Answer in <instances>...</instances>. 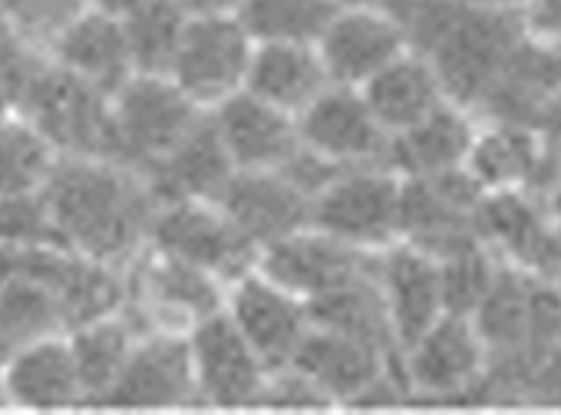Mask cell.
Instances as JSON below:
<instances>
[{"label": "cell", "mask_w": 561, "mask_h": 415, "mask_svg": "<svg viewBox=\"0 0 561 415\" xmlns=\"http://www.w3.org/2000/svg\"><path fill=\"white\" fill-rule=\"evenodd\" d=\"M57 64L83 77L87 83L100 87L106 96H116L133 77V54L126 41V27L119 18L83 11L57 41H54Z\"/></svg>", "instance_id": "cell-20"}, {"label": "cell", "mask_w": 561, "mask_h": 415, "mask_svg": "<svg viewBox=\"0 0 561 415\" xmlns=\"http://www.w3.org/2000/svg\"><path fill=\"white\" fill-rule=\"evenodd\" d=\"M228 313L271 372L291 366L305 333L311 330L308 300L271 280L261 267L234 280Z\"/></svg>", "instance_id": "cell-9"}, {"label": "cell", "mask_w": 561, "mask_h": 415, "mask_svg": "<svg viewBox=\"0 0 561 415\" xmlns=\"http://www.w3.org/2000/svg\"><path fill=\"white\" fill-rule=\"evenodd\" d=\"M472 178L482 185H512L528 175L535 146L525 132H492L472 146Z\"/></svg>", "instance_id": "cell-30"}, {"label": "cell", "mask_w": 561, "mask_h": 415, "mask_svg": "<svg viewBox=\"0 0 561 415\" xmlns=\"http://www.w3.org/2000/svg\"><path fill=\"white\" fill-rule=\"evenodd\" d=\"M87 0H0L4 14L31 44L54 47V41L83 14Z\"/></svg>", "instance_id": "cell-33"}, {"label": "cell", "mask_w": 561, "mask_h": 415, "mask_svg": "<svg viewBox=\"0 0 561 415\" xmlns=\"http://www.w3.org/2000/svg\"><path fill=\"white\" fill-rule=\"evenodd\" d=\"M238 172H277L301 152L298 116L241 90L211 113Z\"/></svg>", "instance_id": "cell-13"}, {"label": "cell", "mask_w": 561, "mask_h": 415, "mask_svg": "<svg viewBox=\"0 0 561 415\" xmlns=\"http://www.w3.org/2000/svg\"><path fill=\"white\" fill-rule=\"evenodd\" d=\"M188 18H238L244 0H179Z\"/></svg>", "instance_id": "cell-34"}, {"label": "cell", "mask_w": 561, "mask_h": 415, "mask_svg": "<svg viewBox=\"0 0 561 415\" xmlns=\"http://www.w3.org/2000/svg\"><path fill=\"white\" fill-rule=\"evenodd\" d=\"M188 346L195 385L205 402L225 408L261 402L271 369L248 343V336L238 330L228 310L195 323L188 333Z\"/></svg>", "instance_id": "cell-8"}, {"label": "cell", "mask_w": 561, "mask_h": 415, "mask_svg": "<svg viewBox=\"0 0 561 415\" xmlns=\"http://www.w3.org/2000/svg\"><path fill=\"white\" fill-rule=\"evenodd\" d=\"M64 326L60 303L54 290H47L37 280H14L0 287V339L8 349H21L27 343H37Z\"/></svg>", "instance_id": "cell-29"}, {"label": "cell", "mask_w": 561, "mask_h": 415, "mask_svg": "<svg viewBox=\"0 0 561 415\" xmlns=\"http://www.w3.org/2000/svg\"><path fill=\"white\" fill-rule=\"evenodd\" d=\"M188 21L192 18L179 0H142L129 18H123L136 73L169 77Z\"/></svg>", "instance_id": "cell-27"}, {"label": "cell", "mask_w": 561, "mask_h": 415, "mask_svg": "<svg viewBox=\"0 0 561 415\" xmlns=\"http://www.w3.org/2000/svg\"><path fill=\"white\" fill-rule=\"evenodd\" d=\"M374 116L390 136H400L446 106V83L439 70L416 54H403L383 67L367 87H360Z\"/></svg>", "instance_id": "cell-22"}, {"label": "cell", "mask_w": 561, "mask_h": 415, "mask_svg": "<svg viewBox=\"0 0 561 415\" xmlns=\"http://www.w3.org/2000/svg\"><path fill=\"white\" fill-rule=\"evenodd\" d=\"M113 116L126 162L149 172L205 119V109L172 77L136 73L113 96Z\"/></svg>", "instance_id": "cell-3"}, {"label": "cell", "mask_w": 561, "mask_h": 415, "mask_svg": "<svg viewBox=\"0 0 561 415\" xmlns=\"http://www.w3.org/2000/svg\"><path fill=\"white\" fill-rule=\"evenodd\" d=\"M383 353L387 349H380L367 339L311 323L291 366L301 369L308 379H314L331 399L354 402L387 372Z\"/></svg>", "instance_id": "cell-19"}, {"label": "cell", "mask_w": 561, "mask_h": 415, "mask_svg": "<svg viewBox=\"0 0 561 415\" xmlns=\"http://www.w3.org/2000/svg\"><path fill=\"white\" fill-rule=\"evenodd\" d=\"M328 87L331 77L314 44H254L244 90L257 100L301 116Z\"/></svg>", "instance_id": "cell-21"}, {"label": "cell", "mask_w": 561, "mask_h": 415, "mask_svg": "<svg viewBox=\"0 0 561 415\" xmlns=\"http://www.w3.org/2000/svg\"><path fill=\"white\" fill-rule=\"evenodd\" d=\"M456 4H466L476 11H512L522 4V0H456Z\"/></svg>", "instance_id": "cell-36"}, {"label": "cell", "mask_w": 561, "mask_h": 415, "mask_svg": "<svg viewBox=\"0 0 561 415\" xmlns=\"http://www.w3.org/2000/svg\"><path fill=\"white\" fill-rule=\"evenodd\" d=\"M305 149L341 169L374 165L390 155L393 136L374 116L367 96L357 87L331 83L301 116H298Z\"/></svg>", "instance_id": "cell-7"}, {"label": "cell", "mask_w": 561, "mask_h": 415, "mask_svg": "<svg viewBox=\"0 0 561 415\" xmlns=\"http://www.w3.org/2000/svg\"><path fill=\"white\" fill-rule=\"evenodd\" d=\"M261 270L311 303L321 293L367 274L370 257L364 254V247L337 241L311 224V228L288 234L285 241H274L271 247H264Z\"/></svg>", "instance_id": "cell-12"}, {"label": "cell", "mask_w": 561, "mask_h": 415, "mask_svg": "<svg viewBox=\"0 0 561 415\" xmlns=\"http://www.w3.org/2000/svg\"><path fill=\"white\" fill-rule=\"evenodd\" d=\"M54 146L31 119L0 116V195L44 192L57 169Z\"/></svg>", "instance_id": "cell-28"}, {"label": "cell", "mask_w": 561, "mask_h": 415, "mask_svg": "<svg viewBox=\"0 0 561 415\" xmlns=\"http://www.w3.org/2000/svg\"><path fill=\"white\" fill-rule=\"evenodd\" d=\"M314 47L331 83L360 90L383 67L407 54V31L393 11L374 4H344Z\"/></svg>", "instance_id": "cell-10"}, {"label": "cell", "mask_w": 561, "mask_h": 415, "mask_svg": "<svg viewBox=\"0 0 561 415\" xmlns=\"http://www.w3.org/2000/svg\"><path fill=\"white\" fill-rule=\"evenodd\" d=\"M18 109H24V116L47 136L57 152L77 159L126 162L113 116V96L60 64H44L37 70Z\"/></svg>", "instance_id": "cell-2"}, {"label": "cell", "mask_w": 561, "mask_h": 415, "mask_svg": "<svg viewBox=\"0 0 561 415\" xmlns=\"http://www.w3.org/2000/svg\"><path fill=\"white\" fill-rule=\"evenodd\" d=\"M251 57L254 37L238 18H192L169 77L198 106H218L244 90Z\"/></svg>", "instance_id": "cell-6"}, {"label": "cell", "mask_w": 561, "mask_h": 415, "mask_svg": "<svg viewBox=\"0 0 561 415\" xmlns=\"http://www.w3.org/2000/svg\"><path fill=\"white\" fill-rule=\"evenodd\" d=\"M136 303L146 320L175 333L221 313V277L156 247L136 270Z\"/></svg>", "instance_id": "cell-11"}, {"label": "cell", "mask_w": 561, "mask_h": 415, "mask_svg": "<svg viewBox=\"0 0 561 415\" xmlns=\"http://www.w3.org/2000/svg\"><path fill=\"white\" fill-rule=\"evenodd\" d=\"M234 162L221 142V132L211 116H205L162 162H156L146 175L159 195V201H218L228 182L234 178Z\"/></svg>", "instance_id": "cell-18"}, {"label": "cell", "mask_w": 561, "mask_h": 415, "mask_svg": "<svg viewBox=\"0 0 561 415\" xmlns=\"http://www.w3.org/2000/svg\"><path fill=\"white\" fill-rule=\"evenodd\" d=\"M218 205L225 215L264 251L274 241L311 228L314 198L301 192L285 172H234Z\"/></svg>", "instance_id": "cell-14"}, {"label": "cell", "mask_w": 561, "mask_h": 415, "mask_svg": "<svg viewBox=\"0 0 561 415\" xmlns=\"http://www.w3.org/2000/svg\"><path fill=\"white\" fill-rule=\"evenodd\" d=\"M87 4L93 8V11H100V14H110V18H129L142 0H87Z\"/></svg>", "instance_id": "cell-35"}, {"label": "cell", "mask_w": 561, "mask_h": 415, "mask_svg": "<svg viewBox=\"0 0 561 415\" xmlns=\"http://www.w3.org/2000/svg\"><path fill=\"white\" fill-rule=\"evenodd\" d=\"M0 241L8 244H64L44 192L0 195Z\"/></svg>", "instance_id": "cell-32"}, {"label": "cell", "mask_w": 561, "mask_h": 415, "mask_svg": "<svg viewBox=\"0 0 561 415\" xmlns=\"http://www.w3.org/2000/svg\"><path fill=\"white\" fill-rule=\"evenodd\" d=\"M198 395L188 339L156 330L142 336L123 366L113 389L100 399L106 405H182Z\"/></svg>", "instance_id": "cell-16"}, {"label": "cell", "mask_w": 561, "mask_h": 415, "mask_svg": "<svg viewBox=\"0 0 561 415\" xmlns=\"http://www.w3.org/2000/svg\"><path fill=\"white\" fill-rule=\"evenodd\" d=\"M152 244L165 254L192 261L221 280H238L254 270L257 244L225 215L218 201H165L152 221Z\"/></svg>", "instance_id": "cell-5"}, {"label": "cell", "mask_w": 561, "mask_h": 415, "mask_svg": "<svg viewBox=\"0 0 561 415\" xmlns=\"http://www.w3.org/2000/svg\"><path fill=\"white\" fill-rule=\"evenodd\" d=\"M311 224L354 247L390 244L403 231V185L374 169H344L318 198Z\"/></svg>", "instance_id": "cell-4"}, {"label": "cell", "mask_w": 561, "mask_h": 415, "mask_svg": "<svg viewBox=\"0 0 561 415\" xmlns=\"http://www.w3.org/2000/svg\"><path fill=\"white\" fill-rule=\"evenodd\" d=\"M44 198L64 244L113 267L126 264L152 234L162 205L142 169L77 155L57 162L44 185Z\"/></svg>", "instance_id": "cell-1"}, {"label": "cell", "mask_w": 561, "mask_h": 415, "mask_svg": "<svg viewBox=\"0 0 561 415\" xmlns=\"http://www.w3.org/2000/svg\"><path fill=\"white\" fill-rule=\"evenodd\" d=\"M472 146L476 136L466 116L446 103L413 129L393 136L390 155H397L413 175H439V172H456L462 162H469Z\"/></svg>", "instance_id": "cell-24"}, {"label": "cell", "mask_w": 561, "mask_h": 415, "mask_svg": "<svg viewBox=\"0 0 561 415\" xmlns=\"http://www.w3.org/2000/svg\"><path fill=\"white\" fill-rule=\"evenodd\" d=\"M136 343H139L136 323L129 316H119V313L93 320V323L73 330L70 349H73V359H77L83 399L100 402L113 389V382L119 379L123 366L129 362Z\"/></svg>", "instance_id": "cell-25"}, {"label": "cell", "mask_w": 561, "mask_h": 415, "mask_svg": "<svg viewBox=\"0 0 561 415\" xmlns=\"http://www.w3.org/2000/svg\"><path fill=\"white\" fill-rule=\"evenodd\" d=\"M407 379L416 392L453 395L472 385L482 372L485 339L466 313H443L416 343L403 349Z\"/></svg>", "instance_id": "cell-15"}, {"label": "cell", "mask_w": 561, "mask_h": 415, "mask_svg": "<svg viewBox=\"0 0 561 415\" xmlns=\"http://www.w3.org/2000/svg\"><path fill=\"white\" fill-rule=\"evenodd\" d=\"M344 0H244L238 21L254 44H318Z\"/></svg>", "instance_id": "cell-26"}, {"label": "cell", "mask_w": 561, "mask_h": 415, "mask_svg": "<svg viewBox=\"0 0 561 415\" xmlns=\"http://www.w3.org/2000/svg\"><path fill=\"white\" fill-rule=\"evenodd\" d=\"M4 389L14 402L31 408H57L83 399L70 343L44 336L14 349L4 369Z\"/></svg>", "instance_id": "cell-23"}, {"label": "cell", "mask_w": 561, "mask_h": 415, "mask_svg": "<svg viewBox=\"0 0 561 415\" xmlns=\"http://www.w3.org/2000/svg\"><path fill=\"white\" fill-rule=\"evenodd\" d=\"M443 264V290H446V310L449 313H476L479 303L485 300V293L495 284V270L489 267V261L482 257V251L476 244L449 254L439 261Z\"/></svg>", "instance_id": "cell-31"}, {"label": "cell", "mask_w": 561, "mask_h": 415, "mask_svg": "<svg viewBox=\"0 0 561 415\" xmlns=\"http://www.w3.org/2000/svg\"><path fill=\"white\" fill-rule=\"evenodd\" d=\"M380 287L400 349L416 343L446 313L443 264L416 244L393 247L380 261Z\"/></svg>", "instance_id": "cell-17"}]
</instances>
